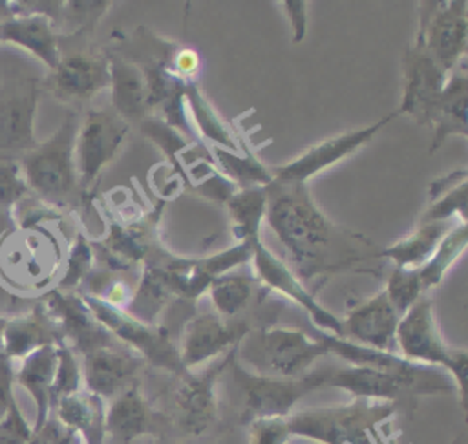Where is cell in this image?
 Returning a JSON list of instances; mask_svg holds the SVG:
<instances>
[{
	"mask_svg": "<svg viewBox=\"0 0 468 444\" xmlns=\"http://www.w3.org/2000/svg\"><path fill=\"white\" fill-rule=\"evenodd\" d=\"M265 221L283 243L302 278L347 267L369 256L360 250L367 239H356L336 228L314 205L307 185H294L272 179L265 186Z\"/></svg>",
	"mask_w": 468,
	"mask_h": 444,
	"instance_id": "1",
	"label": "cell"
},
{
	"mask_svg": "<svg viewBox=\"0 0 468 444\" xmlns=\"http://www.w3.org/2000/svg\"><path fill=\"white\" fill-rule=\"evenodd\" d=\"M395 411V402L355 398L342 406L291 413L287 426L292 437L320 444H375V429Z\"/></svg>",
	"mask_w": 468,
	"mask_h": 444,
	"instance_id": "2",
	"label": "cell"
},
{
	"mask_svg": "<svg viewBox=\"0 0 468 444\" xmlns=\"http://www.w3.org/2000/svg\"><path fill=\"white\" fill-rule=\"evenodd\" d=\"M77 130V113H68L48 141L37 143L33 150L20 157L27 188L49 205L64 206L82 194L75 166Z\"/></svg>",
	"mask_w": 468,
	"mask_h": 444,
	"instance_id": "3",
	"label": "cell"
},
{
	"mask_svg": "<svg viewBox=\"0 0 468 444\" xmlns=\"http://www.w3.org/2000/svg\"><path fill=\"white\" fill-rule=\"evenodd\" d=\"M395 351L410 362L446 371L453 380L461 406L464 407L468 354L464 349L450 347L442 340L430 298H419L400 316L395 331Z\"/></svg>",
	"mask_w": 468,
	"mask_h": 444,
	"instance_id": "4",
	"label": "cell"
},
{
	"mask_svg": "<svg viewBox=\"0 0 468 444\" xmlns=\"http://www.w3.org/2000/svg\"><path fill=\"white\" fill-rule=\"evenodd\" d=\"M93 318L122 345L130 347L143 356L146 364L174 373L176 376L186 369L181 365L177 344L172 340L170 331L163 325L144 323L124 309L110 305L95 296L80 294Z\"/></svg>",
	"mask_w": 468,
	"mask_h": 444,
	"instance_id": "5",
	"label": "cell"
},
{
	"mask_svg": "<svg viewBox=\"0 0 468 444\" xmlns=\"http://www.w3.org/2000/svg\"><path fill=\"white\" fill-rule=\"evenodd\" d=\"M327 354L329 351L316 333L309 334L298 327L274 325L258 333L250 362L256 367V375L298 378Z\"/></svg>",
	"mask_w": 468,
	"mask_h": 444,
	"instance_id": "6",
	"label": "cell"
},
{
	"mask_svg": "<svg viewBox=\"0 0 468 444\" xmlns=\"http://www.w3.org/2000/svg\"><path fill=\"white\" fill-rule=\"evenodd\" d=\"M236 378L243 395L241 422L249 424L254 418L289 417L298 400L324 387L325 367L307 371L298 378H280L249 373L236 365Z\"/></svg>",
	"mask_w": 468,
	"mask_h": 444,
	"instance_id": "7",
	"label": "cell"
},
{
	"mask_svg": "<svg viewBox=\"0 0 468 444\" xmlns=\"http://www.w3.org/2000/svg\"><path fill=\"white\" fill-rule=\"evenodd\" d=\"M466 2H420L413 46L422 48L448 75L464 62Z\"/></svg>",
	"mask_w": 468,
	"mask_h": 444,
	"instance_id": "8",
	"label": "cell"
},
{
	"mask_svg": "<svg viewBox=\"0 0 468 444\" xmlns=\"http://www.w3.org/2000/svg\"><path fill=\"white\" fill-rule=\"evenodd\" d=\"M128 133L130 124L113 110H90L82 121H79L75 166L82 194H88L93 188L104 166L122 148Z\"/></svg>",
	"mask_w": 468,
	"mask_h": 444,
	"instance_id": "9",
	"label": "cell"
},
{
	"mask_svg": "<svg viewBox=\"0 0 468 444\" xmlns=\"http://www.w3.org/2000/svg\"><path fill=\"white\" fill-rule=\"evenodd\" d=\"M238 347L212 360L210 365L199 373L185 371L177 375L179 382L174 391V413L176 422L183 433L199 435L216 420V382L238 356Z\"/></svg>",
	"mask_w": 468,
	"mask_h": 444,
	"instance_id": "10",
	"label": "cell"
},
{
	"mask_svg": "<svg viewBox=\"0 0 468 444\" xmlns=\"http://www.w3.org/2000/svg\"><path fill=\"white\" fill-rule=\"evenodd\" d=\"M38 79L16 75L0 86V153L22 157L37 146L35 113Z\"/></svg>",
	"mask_w": 468,
	"mask_h": 444,
	"instance_id": "11",
	"label": "cell"
},
{
	"mask_svg": "<svg viewBox=\"0 0 468 444\" xmlns=\"http://www.w3.org/2000/svg\"><path fill=\"white\" fill-rule=\"evenodd\" d=\"M249 325L239 318H223L218 312L192 316L177 344L181 365L190 371L205 362H212L238 347L249 334Z\"/></svg>",
	"mask_w": 468,
	"mask_h": 444,
	"instance_id": "12",
	"label": "cell"
},
{
	"mask_svg": "<svg viewBox=\"0 0 468 444\" xmlns=\"http://www.w3.org/2000/svg\"><path fill=\"white\" fill-rule=\"evenodd\" d=\"M397 117L395 111H391L389 115L382 117L380 121L367 124L364 128L358 130H351V132H344L336 137L325 139L311 148H307L302 155H298L296 159L276 166L272 172V179L276 181H283V183H294V185H305L311 177H314L316 174L327 170L329 166L340 163L342 159L349 157L351 153H355L356 150H360L364 144H367L369 141H373V137L393 119Z\"/></svg>",
	"mask_w": 468,
	"mask_h": 444,
	"instance_id": "13",
	"label": "cell"
},
{
	"mask_svg": "<svg viewBox=\"0 0 468 444\" xmlns=\"http://www.w3.org/2000/svg\"><path fill=\"white\" fill-rule=\"evenodd\" d=\"M402 99L399 115H410L419 124L431 126L448 73L422 49L411 46L402 58Z\"/></svg>",
	"mask_w": 468,
	"mask_h": 444,
	"instance_id": "14",
	"label": "cell"
},
{
	"mask_svg": "<svg viewBox=\"0 0 468 444\" xmlns=\"http://www.w3.org/2000/svg\"><path fill=\"white\" fill-rule=\"evenodd\" d=\"M146 365L141 354L121 342L97 347L82 354V384L84 389L102 400L115 398L133 382Z\"/></svg>",
	"mask_w": 468,
	"mask_h": 444,
	"instance_id": "15",
	"label": "cell"
},
{
	"mask_svg": "<svg viewBox=\"0 0 468 444\" xmlns=\"http://www.w3.org/2000/svg\"><path fill=\"white\" fill-rule=\"evenodd\" d=\"M258 280L267 285L269 289H274L282 296L292 300L298 303L313 320V323L327 334L340 336L342 338V320L336 318L333 312H329L298 280V276L280 259L276 258L260 239L252 247V259Z\"/></svg>",
	"mask_w": 468,
	"mask_h": 444,
	"instance_id": "16",
	"label": "cell"
},
{
	"mask_svg": "<svg viewBox=\"0 0 468 444\" xmlns=\"http://www.w3.org/2000/svg\"><path fill=\"white\" fill-rule=\"evenodd\" d=\"M58 333L62 344L71 347L77 354H86L97 347L115 344L117 340L93 318L82 296L64 291H51L42 303Z\"/></svg>",
	"mask_w": 468,
	"mask_h": 444,
	"instance_id": "17",
	"label": "cell"
},
{
	"mask_svg": "<svg viewBox=\"0 0 468 444\" xmlns=\"http://www.w3.org/2000/svg\"><path fill=\"white\" fill-rule=\"evenodd\" d=\"M48 88L62 100L91 99L110 88L108 55L88 49L60 55L58 64L49 71Z\"/></svg>",
	"mask_w": 468,
	"mask_h": 444,
	"instance_id": "18",
	"label": "cell"
},
{
	"mask_svg": "<svg viewBox=\"0 0 468 444\" xmlns=\"http://www.w3.org/2000/svg\"><path fill=\"white\" fill-rule=\"evenodd\" d=\"M399 320L400 314L393 309L382 289L346 314L342 320V338L371 349L397 353L395 331Z\"/></svg>",
	"mask_w": 468,
	"mask_h": 444,
	"instance_id": "19",
	"label": "cell"
},
{
	"mask_svg": "<svg viewBox=\"0 0 468 444\" xmlns=\"http://www.w3.org/2000/svg\"><path fill=\"white\" fill-rule=\"evenodd\" d=\"M62 344L58 327L44 309V305L35 307L31 312L11 316L4 320L0 333L2 354L9 360H22L35 349L42 345Z\"/></svg>",
	"mask_w": 468,
	"mask_h": 444,
	"instance_id": "20",
	"label": "cell"
},
{
	"mask_svg": "<svg viewBox=\"0 0 468 444\" xmlns=\"http://www.w3.org/2000/svg\"><path fill=\"white\" fill-rule=\"evenodd\" d=\"M0 42L15 44L37 57L49 71L58 64L60 48L55 22L42 13L7 16L0 24Z\"/></svg>",
	"mask_w": 468,
	"mask_h": 444,
	"instance_id": "21",
	"label": "cell"
},
{
	"mask_svg": "<svg viewBox=\"0 0 468 444\" xmlns=\"http://www.w3.org/2000/svg\"><path fill=\"white\" fill-rule=\"evenodd\" d=\"M104 428L108 437L122 444L155 433V413L143 395L139 382H133L110 400Z\"/></svg>",
	"mask_w": 468,
	"mask_h": 444,
	"instance_id": "22",
	"label": "cell"
},
{
	"mask_svg": "<svg viewBox=\"0 0 468 444\" xmlns=\"http://www.w3.org/2000/svg\"><path fill=\"white\" fill-rule=\"evenodd\" d=\"M112 108L128 124L148 117L146 77L139 64L122 55H108Z\"/></svg>",
	"mask_w": 468,
	"mask_h": 444,
	"instance_id": "23",
	"label": "cell"
},
{
	"mask_svg": "<svg viewBox=\"0 0 468 444\" xmlns=\"http://www.w3.org/2000/svg\"><path fill=\"white\" fill-rule=\"evenodd\" d=\"M174 298H177V292L174 285V276L168 269V258H154L146 261L143 276L133 294L130 296L124 311L144 323L157 325L159 314Z\"/></svg>",
	"mask_w": 468,
	"mask_h": 444,
	"instance_id": "24",
	"label": "cell"
},
{
	"mask_svg": "<svg viewBox=\"0 0 468 444\" xmlns=\"http://www.w3.org/2000/svg\"><path fill=\"white\" fill-rule=\"evenodd\" d=\"M57 369V345H42L24 356L13 369V382L22 386L35 402L37 417L33 429L40 428L51 415V386Z\"/></svg>",
	"mask_w": 468,
	"mask_h": 444,
	"instance_id": "25",
	"label": "cell"
},
{
	"mask_svg": "<svg viewBox=\"0 0 468 444\" xmlns=\"http://www.w3.org/2000/svg\"><path fill=\"white\" fill-rule=\"evenodd\" d=\"M64 426L73 429L82 444H102L106 437V400L80 389L55 402L51 411Z\"/></svg>",
	"mask_w": 468,
	"mask_h": 444,
	"instance_id": "26",
	"label": "cell"
},
{
	"mask_svg": "<svg viewBox=\"0 0 468 444\" xmlns=\"http://www.w3.org/2000/svg\"><path fill=\"white\" fill-rule=\"evenodd\" d=\"M466 95H468V79L464 71V62L457 66L446 79V84L441 91L435 115H433V141L430 153L444 144L450 135H461L466 139Z\"/></svg>",
	"mask_w": 468,
	"mask_h": 444,
	"instance_id": "27",
	"label": "cell"
},
{
	"mask_svg": "<svg viewBox=\"0 0 468 444\" xmlns=\"http://www.w3.org/2000/svg\"><path fill=\"white\" fill-rule=\"evenodd\" d=\"M453 223L455 221H419L410 236L380 250V256L391 259L395 267L419 269L453 228Z\"/></svg>",
	"mask_w": 468,
	"mask_h": 444,
	"instance_id": "28",
	"label": "cell"
},
{
	"mask_svg": "<svg viewBox=\"0 0 468 444\" xmlns=\"http://www.w3.org/2000/svg\"><path fill=\"white\" fill-rule=\"evenodd\" d=\"M232 236L238 243H258L267 210L265 186L238 188L227 201Z\"/></svg>",
	"mask_w": 468,
	"mask_h": 444,
	"instance_id": "29",
	"label": "cell"
},
{
	"mask_svg": "<svg viewBox=\"0 0 468 444\" xmlns=\"http://www.w3.org/2000/svg\"><path fill=\"white\" fill-rule=\"evenodd\" d=\"M185 106L188 108L186 110L188 119L192 117L194 126L197 128V132L203 137L212 141L218 148L238 152L236 137L232 135L229 126L221 121V117L216 113L212 104L207 100V97L203 95V91H201L197 82H190L186 86Z\"/></svg>",
	"mask_w": 468,
	"mask_h": 444,
	"instance_id": "30",
	"label": "cell"
},
{
	"mask_svg": "<svg viewBox=\"0 0 468 444\" xmlns=\"http://www.w3.org/2000/svg\"><path fill=\"white\" fill-rule=\"evenodd\" d=\"M256 287L254 276L247 272H227L214 278L208 285V294L216 312L223 318H238L249 305Z\"/></svg>",
	"mask_w": 468,
	"mask_h": 444,
	"instance_id": "31",
	"label": "cell"
},
{
	"mask_svg": "<svg viewBox=\"0 0 468 444\" xmlns=\"http://www.w3.org/2000/svg\"><path fill=\"white\" fill-rule=\"evenodd\" d=\"M468 241V228L466 223H459L453 227L439 243L435 252L417 269L419 280L422 285V292L426 294L430 289L437 287L448 269L459 259V256L464 252Z\"/></svg>",
	"mask_w": 468,
	"mask_h": 444,
	"instance_id": "32",
	"label": "cell"
},
{
	"mask_svg": "<svg viewBox=\"0 0 468 444\" xmlns=\"http://www.w3.org/2000/svg\"><path fill=\"white\" fill-rule=\"evenodd\" d=\"M214 159L225 175L236 188L267 186L272 181V172L256 155L241 153L214 146Z\"/></svg>",
	"mask_w": 468,
	"mask_h": 444,
	"instance_id": "33",
	"label": "cell"
},
{
	"mask_svg": "<svg viewBox=\"0 0 468 444\" xmlns=\"http://www.w3.org/2000/svg\"><path fill=\"white\" fill-rule=\"evenodd\" d=\"M393 309L402 316L419 298L424 296L419 270L411 267H393L384 289Z\"/></svg>",
	"mask_w": 468,
	"mask_h": 444,
	"instance_id": "34",
	"label": "cell"
},
{
	"mask_svg": "<svg viewBox=\"0 0 468 444\" xmlns=\"http://www.w3.org/2000/svg\"><path fill=\"white\" fill-rule=\"evenodd\" d=\"M84 387L82 365L77 353L66 344H57V369L51 386V404ZM53 411V409H51Z\"/></svg>",
	"mask_w": 468,
	"mask_h": 444,
	"instance_id": "35",
	"label": "cell"
},
{
	"mask_svg": "<svg viewBox=\"0 0 468 444\" xmlns=\"http://www.w3.org/2000/svg\"><path fill=\"white\" fill-rule=\"evenodd\" d=\"M91 263H93V250L90 241L86 239L84 234H77L68 259H66V269L62 278L58 280L57 289L64 292H71V289L79 287L86 280V276L91 272Z\"/></svg>",
	"mask_w": 468,
	"mask_h": 444,
	"instance_id": "36",
	"label": "cell"
},
{
	"mask_svg": "<svg viewBox=\"0 0 468 444\" xmlns=\"http://www.w3.org/2000/svg\"><path fill=\"white\" fill-rule=\"evenodd\" d=\"M466 188L468 179L431 199L419 221H455V217H461V223H466Z\"/></svg>",
	"mask_w": 468,
	"mask_h": 444,
	"instance_id": "37",
	"label": "cell"
},
{
	"mask_svg": "<svg viewBox=\"0 0 468 444\" xmlns=\"http://www.w3.org/2000/svg\"><path fill=\"white\" fill-rule=\"evenodd\" d=\"M112 2H62L60 16L71 27V35L91 33L99 18L110 9Z\"/></svg>",
	"mask_w": 468,
	"mask_h": 444,
	"instance_id": "38",
	"label": "cell"
},
{
	"mask_svg": "<svg viewBox=\"0 0 468 444\" xmlns=\"http://www.w3.org/2000/svg\"><path fill=\"white\" fill-rule=\"evenodd\" d=\"M27 192L29 188L20 168V159L0 153V208L13 210Z\"/></svg>",
	"mask_w": 468,
	"mask_h": 444,
	"instance_id": "39",
	"label": "cell"
},
{
	"mask_svg": "<svg viewBox=\"0 0 468 444\" xmlns=\"http://www.w3.org/2000/svg\"><path fill=\"white\" fill-rule=\"evenodd\" d=\"M141 130L143 133L155 143L168 157H172V161H176V155L190 144V139H186L183 133H179L176 128L168 126L165 121H161L155 115H148L144 117L141 122Z\"/></svg>",
	"mask_w": 468,
	"mask_h": 444,
	"instance_id": "40",
	"label": "cell"
},
{
	"mask_svg": "<svg viewBox=\"0 0 468 444\" xmlns=\"http://www.w3.org/2000/svg\"><path fill=\"white\" fill-rule=\"evenodd\" d=\"M247 426L249 444H287L292 439L287 426V417L254 418Z\"/></svg>",
	"mask_w": 468,
	"mask_h": 444,
	"instance_id": "41",
	"label": "cell"
},
{
	"mask_svg": "<svg viewBox=\"0 0 468 444\" xmlns=\"http://www.w3.org/2000/svg\"><path fill=\"white\" fill-rule=\"evenodd\" d=\"M31 437L33 426H29L15 400L0 422V444H29Z\"/></svg>",
	"mask_w": 468,
	"mask_h": 444,
	"instance_id": "42",
	"label": "cell"
},
{
	"mask_svg": "<svg viewBox=\"0 0 468 444\" xmlns=\"http://www.w3.org/2000/svg\"><path fill=\"white\" fill-rule=\"evenodd\" d=\"M29 444H82L80 437L64 426L55 415H49L48 420L33 429V437Z\"/></svg>",
	"mask_w": 468,
	"mask_h": 444,
	"instance_id": "43",
	"label": "cell"
},
{
	"mask_svg": "<svg viewBox=\"0 0 468 444\" xmlns=\"http://www.w3.org/2000/svg\"><path fill=\"white\" fill-rule=\"evenodd\" d=\"M282 5H285L287 16L291 20L292 27V42H302L307 33V2L298 0H287Z\"/></svg>",
	"mask_w": 468,
	"mask_h": 444,
	"instance_id": "44",
	"label": "cell"
},
{
	"mask_svg": "<svg viewBox=\"0 0 468 444\" xmlns=\"http://www.w3.org/2000/svg\"><path fill=\"white\" fill-rule=\"evenodd\" d=\"M13 364L0 365V422L5 417L9 406L16 400L13 393Z\"/></svg>",
	"mask_w": 468,
	"mask_h": 444,
	"instance_id": "45",
	"label": "cell"
},
{
	"mask_svg": "<svg viewBox=\"0 0 468 444\" xmlns=\"http://www.w3.org/2000/svg\"><path fill=\"white\" fill-rule=\"evenodd\" d=\"M464 179H468V172H466V168H461V170H457V172H450V174H446V175H442V177L435 179V181L431 183L430 190H428L430 201H431V199H435V197H439V196H441V194H444L446 190L453 188L455 185H459V183H461V181H464Z\"/></svg>",
	"mask_w": 468,
	"mask_h": 444,
	"instance_id": "46",
	"label": "cell"
},
{
	"mask_svg": "<svg viewBox=\"0 0 468 444\" xmlns=\"http://www.w3.org/2000/svg\"><path fill=\"white\" fill-rule=\"evenodd\" d=\"M13 228H16V223H15V217H13V210L0 208V241H2Z\"/></svg>",
	"mask_w": 468,
	"mask_h": 444,
	"instance_id": "47",
	"label": "cell"
},
{
	"mask_svg": "<svg viewBox=\"0 0 468 444\" xmlns=\"http://www.w3.org/2000/svg\"><path fill=\"white\" fill-rule=\"evenodd\" d=\"M0 24H2V20H0Z\"/></svg>",
	"mask_w": 468,
	"mask_h": 444,
	"instance_id": "48",
	"label": "cell"
}]
</instances>
